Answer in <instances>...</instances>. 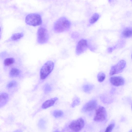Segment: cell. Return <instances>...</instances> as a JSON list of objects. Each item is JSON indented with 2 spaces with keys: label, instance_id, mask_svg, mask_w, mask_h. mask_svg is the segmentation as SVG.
<instances>
[{
  "label": "cell",
  "instance_id": "5b68a950",
  "mask_svg": "<svg viewBox=\"0 0 132 132\" xmlns=\"http://www.w3.org/2000/svg\"><path fill=\"white\" fill-rule=\"evenodd\" d=\"M107 116V112L105 108L99 106L96 110L94 120L96 121H102L106 120Z\"/></svg>",
  "mask_w": 132,
  "mask_h": 132
},
{
  "label": "cell",
  "instance_id": "277c9868",
  "mask_svg": "<svg viewBox=\"0 0 132 132\" xmlns=\"http://www.w3.org/2000/svg\"><path fill=\"white\" fill-rule=\"evenodd\" d=\"M49 39L48 33L47 30L45 28L40 27L37 32V41L40 44L47 43Z\"/></svg>",
  "mask_w": 132,
  "mask_h": 132
},
{
  "label": "cell",
  "instance_id": "9a60e30c",
  "mask_svg": "<svg viewBox=\"0 0 132 132\" xmlns=\"http://www.w3.org/2000/svg\"><path fill=\"white\" fill-rule=\"evenodd\" d=\"M23 36L22 33H18L13 34L11 37V39L13 41H15L20 39Z\"/></svg>",
  "mask_w": 132,
  "mask_h": 132
},
{
  "label": "cell",
  "instance_id": "8992f818",
  "mask_svg": "<svg viewBox=\"0 0 132 132\" xmlns=\"http://www.w3.org/2000/svg\"><path fill=\"white\" fill-rule=\"evenodd\" d=\"M84 125V120L82 118H80L71 122L69 125V127L73 131H77L81 130Z\"/></svg>",
  "mask_w": 132,
  "mask_h": 132
},
{
  "label": "cell",
  "instance_id": "7402d4cb",
  "mask_svg": "<svg viewBox=\"0 0 132 132\" xmlns=\"http://www.w3.org/2000/svg\"><path fill=\"white\" fill-rule=\"evenodd\" d=\"M46 124V121L45 120L43 119H41L38 122V126L41 129H43L45 128Z\"/></svg>",
  "mask_w": 132,
  "mask_h": 132
},
{
  "label": "cell",
  "instance_id": "52a82bcc",
  "mask_svg": "<svg viewBox=\"0 0 132 132\" xmlns=\"http://www.w3.org/2000/svg\"><path fill=\"white\" fill-rule=\"evenodd\" d=\"M126 62L122 60L120 61L116 65L112 66L110 72V75H112L121 72L125 67Z\"/></svg>",
  "mask_w": 132,
  "mask_h": 132
},
{
  "label": "cell",
  "instance_id": "83f0119b",
  "mask_svg": "<svg viewBox=\"0 0 132 132\" xmlns=\"http://www.w3.org/2000/svg\"><path fill=\"white\" fill-rule=\"evenodd\" d=\"M130 1H131V2H132V0H130Z\"/></svg>",
  "mask_w": 132,
  "mask_h": 132
},
{
  "label": "cell",
  "instance_id": "8fae6325",
  "mask_svg": "<svg viewBox=\"0 0 132 132\" xmlns=\"http://www.w3.org/2000/svg\"><path fill=\"white\" fill-rule=\"evenodd\" d=\"M58 99L57 97H55L46 101L42 105V108L46 109L53 106Z\"/></svg>",
  "mask_w": 132,
  "mask_h": 132
},
{
  "label": "cell",
  "instance_id": "d4e9b609",
  "mask_svg": "<svg viewBox=\"0 0 132 132\" xmlns=\"http://www.w3.org/2000/svg\"><path fill=\"white\" fill-rule=\"evenodd\" d=\"M17 85V82L13 80L8 84L7 87L8 88H11L16 86Z\"/></svg>",
  "mask_w": 132,
  "mask_h": 132
},
{
  "label": "cell",
  "instance_id": "e0dca14e",
  "mask_svg": "<svg viewBox=\"0 0 132 132\" xmlns=\"http://www.w3.org/2000/svg\"><path fill=\"white\" fill-rule=\"evenodd\" d=\"M99 18V15L97 13H95L90 18L89 22L90 24H93L98 20Z\"/></svg>",
  "mask_w": 132,
  "mask_h": 132
},
{
  "label": "cell",
  "instance_id": "f1b7e54d",
  "mask_svg": "<svg viewBox=\"0 0 132 132\" xmlns=\"http://www.w3.org/2000/svg\"></svg>",
  "mask_w": 132,
  "mask_h": 132
},
{
  "label": "cell",
  "instance_id": "9c48e42d",
  "mask_svg": "<svg viewBox=\"0 0 132 132\" xmlns=\"http://www.w3.org/2000/svg\"><path fill=\"white\" fill-rule=\"evenodd\" d=\"M97 105V102L96 100H91L84 105L82 109V111L86 112L92 111L96 108Z\"/></svg>",
  "mask_w": 132,
  "mask_h": 132
},
{
  "label": "cell",
  "instance_id": "ffe728a7",
  "mask_svg": "<svg viewBox=\"0 0 132 132\" xmlns=\"http://www.w3.org/2000/svg\"><path fill=\"white\" fill-rule=\"evenodd\" d=\"M105 78V75L103 72H100L97 75V78L98 81L100 82L103 81Z\"/></svg>",
  "mask_w": 132,
  "mask_h": 132
},
{
  "label": "cell",
  "instance_id": "7a4b0ae2",
  "mask_svg": "<svg viewBox=\"0 0 132 132\" xmlns=\"http://www.w3.org/2000/svg\"><path fill=\"white\" fill-rule=\"evenodd\" d=\"M54 66V62L51 61L46 62L42 66L40 71V77L42 79L46 78L52 71Z\"/></svg>",
  "mask_w": 132,
  "mask_h": 132
},
{
  "label": "cell",
  "instance_id": "603a6c76",
  "mask_svg": "<svg viewBox=\"0 0 132 132\" xmlns=\"http://www.w3.org/2000/svg\"><path fill=\"white\" fill-rule=\"evenodd\" d=\"M115 125V124L114 122H113L110 123L107 127L105 131L106 132H111Z\"/></svg>",
  "mask_w": 132,
  "mask_h": 132
},
{
  "label": "cell",
  "instance_id": "2e32d148",
  "mask_svg": "<svg viewBox=\"0 0 132 132\" xmlns=\"http://www.w3.org/2000/svg\"><path fill=\"white\" fill-rule=\"evenodd\" d=\"M15 62V60L13 58H8L5 59L4 61V64L6 66H9Z\"/></svg>",
  "mask_w": 132,
  "mask_h": 132
},
{
  "label": "cell",
  "instance_id": "cb8c5ba5",
  "mask_svg": "<svg viewBox=\"0 0 132 132\" xmlns=\"http://www.w3.org/2000/svg\"><path fill=\"white\" fill-rule=\"evenodd\" d=\"M51 90V87L48 84H46L44 86L43 90L45 93H48L50 92Z\"/></svg>",
  "mask_w": 132,
  "mask_h": 132
},
{
  "label": "cell",
  "instance_id": "484cf974",
  "mask_svg": "<svg viewBox=\"0 0 132 132\" xmlns=\"http://www.w3.org/2000/svg\"><path fill=\"white\" fill-rule=\"evenodd\" d=\"M114 48L113 47H110L108 49V52L109 53L111 52L113 50Z\"/></svg>",
  "mask_w": 132,
  "mask_h": 132
},
{
  "label": "cell",
  "instance_id": "30bf717a",
  "mask_svg": "<svg viewBox=\"0 0 132 132\" xmlns=\"http://www.w3.org/2000/svg\"><path fill=\"white\" fill-rule=\"evenodd\" d=\"M110 80L112 85L117 86L123 85L125 82L124 78L121 76L112 77L110 78Z\"/></svg>",
  "mask_w": 132,
  "mask_h": 132
},
{
  "label": "cell",
  "instance_id": "44dd1931",
  "mask_svg": "<svg viewBox=\"0 0 132 132\" xmlns=\"http://www.w3.org/2000/svg\"><path fill=\"white\" fill-rule=\"evenodd\" d=\"M80 102V100L79 98L78 97H76L73 100L71 104V106L72 107H74L76 106L79 105Z\"/></svg>",
  "mask_w": 132,
  "mask_h": 132
},
{
  "label": "cell",
  "instance_id": "5bb4252c",
  "mask_svg": "<svg viewBox=\"0 0 132 132\" xmlns=\"http://www.w3.org/2000/svg\"><path fill=\"white\" fill-rule=\"evenodd\" d=\"M20 73V71L15 68H12L9 72L10 76L11 77H14L18 76Z\"/></svg>",
  "mask_w": 132,
  "mask_h": 132
},
{
  "label": "cell",
  "instance_id": "6da1fadb",
  "mask_svg": "<svg viewBox=\"0 0 132 132\" xmlns=\"http://www.w3.org/2000/svg\"><path fill=\"white\" fill-rule=\"evenodd\" d=\"M71 26L70 22L65 17H61L55 22L54 26L55 31L56 33H60L67 31Z\"/></svg>",
  "mask_w": 132,
  "mask_h": 132
},
{
  "label": "cell",
  "instance_id": "4fadbf2b",
  "mask_svg": "<svg viewBox=\"0 0 132 132\" xmlns=\"http://www.w3.org/2000/svg\"><path fill=\"white\" fill-rule=\"evenodd\" d=\"M122 36L124 38H127L132 36V28L127 27L125 28L122 32Z\"/></svg>",
  "mask_w": 132,
  "mask_h": 132
},
{
  "label": "cell",
  "instance_id": "d6986e66",
  "mask_svg": "<svg viewBox=\"0 0 132 132\" xmlns=\"http://www.w3.org/2000/svg\"><path fill=\"white\" fill-rule=\"evenodd\" d=\"M53 116L55 118H57L62 117L63 115V112L61 110H55L53 113Z\"/></svg>",
  "mask_w": 132,
  "mask_h": 132
},
{
  "label": "cell",
  "instance_id": "4316f807",
  "mask_svg": "<svg viewBox=\"0 0 132 132\" xmlns=\"http://www.w3.org/2000/svg\"><path fill=\"white\" fill-rule=\"evenodd\" d=\"M113 0H108L109 2L110 3H111L113 1Z\"/></svg>",
  "mask_w": 132,
  "mask_h": 132
},
{
  "label": "cell",
  "instance_id": "7c38bea8",
  "mask_svg": "<svg viewBox=\"0 0 132 132\" xmlns=\"http://www.w3.org/2000/svg\"><path fill=\"white\" fill-rule=\"evenodd\" d=\"M9 98L8 94L6 93H2L0 94V106L4 105L7 103Z\"/></svg>",
  "mask_w": 132,
  "mask_h": 132
},
{
  "label": "cell",
  "instance_id": "ac0fdd59",
  "mask_svg": "<svg viewBox=\"0 0 132 132\" xmlns=\"http://www.w3.org/2000/svg\"><path fill=\"white\" fill-rule=\"evenodd\" d=\"M93 86L92 85L87 84L84 85L83 87L84 91L85 92L88 93L93 89Z\"/></svg>",
  "mask_w": 132,
  "mask_h": 132
},
{
  "label": "cell",
  "instance_id": "ba28073f",
  "mask_svg": "<svg viewBox=\"0 0 132 132\" xmlns=\"http://www.w3.org/2000/svg\"><path fill=\"white\" fill-rule=\"evenodd\" d=\"M88 47L87 41L82 39L78 43L76 48V53L77 55H79L86 51Z\"/></svg>",
  "mask_w": 132,
  "mask_h": 132
},
{
  "label": "cell",
  "instance_id": "3957f363",
  "mask_svg": "<svg viewBox=\"0 0 132 132\" xmlns=\"http://www.w3.org/2000/svg\"><path fill=\"white\" fill-rule=\"evenodd\" d=\"M25 22L29 25L36 26L42 24V20L41 16L39 14L31 13L28 14L26 16Z\"/></svg>",
  "mask_w": 132,
  "mask_h": 132
}]
</instances>
